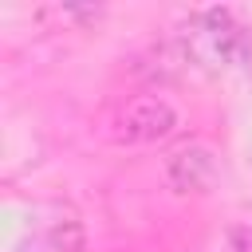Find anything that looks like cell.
Wrapping results in <instances>:
<instances>
[{"mask_svg":"<svg viewBox=\"0 0 252 252\" xmlns=\"http://www.w3.org/2000/svg\"><path fill=\"white\" fill-rule=\"evenodd\" d=\"M177 126V110L165 94H138L110 118V142L118 146H150L169 138Z\"/></svg>","mask_w":252,"mask_h":252,"instance_id":"6da1fadb","label":"cell"},{"mask_svg":"<svg viewBox=\"0 0 252 252\" xmlns=\"http://www.w3.org/2000/svg\"><path fill=\"white\" fill-rule=\"evenodd\" d=\"M217 177H220V169H217V154L209 150V146H201V142H185V146H177V150H169V158H165V181H169V189L173 193H181V197H197V193H209L213 185H217Z\"/></svg>","mask_w":252,"mask_h":252,"instance_id":"7a4b0ae2","label":"cell"},{"mask_svg":"<svg viewBox=\"0 0 252 252\" xmlns=\"http://www.w3.org/2000/svg\"><path fill=\"white\" fill-rule=\"evenodd\" d=\"M83 244H87V228H83L79 217H59L43 232V248L47 252H83Z\"/></svg>","mask_w":252,"mask_h":252,"instance_id":"3957f363","label":"cell"},{"mask_svg":"<svg viewBox=\"0 0 252 252\" xmlns=\"http://www.w3.org/2000/svg\"><path fill=\"white\" fill-rule=\"evenodd\" d=\"M228 252H252V232L248 228H228Z\"/></svg>","mask_w":252,"mask_h":252,"instance_id":"277c9868","label":"cell"}]
</instances>
